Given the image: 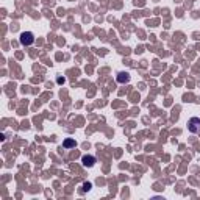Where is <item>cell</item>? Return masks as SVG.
I'll return each instance as SVG.
<instances>
[{
    "label": "cell",
    "instance_id": "1",
    "mask_svg": "<svg viewBox=\"0 0 200 200\" xmlns=\"http://www.w3.org/2000/svg\"><path fill=\"white\" fill-rule=\"evenodd\" d=\"M33 42H35V36H33V33L24 31L20 35V44H22V46H31Z\"/></svg>",
    "mask_w": 200,
    "mask_h": 200
},
{
    "label": "cell",
    "instance_id": "2",
    "mask_svg": "<svg viewBox=\"0 0 200 200\" xmlns=\"http://www.w3.org/2000/svg\"><path fill=\"white\" fill-rule=\"evenodd\" d=\"M189 131H192V133L200 131V119L199 117H192L189 120Z\"/></svg>",
    "mask_w": 200,
    "mask_h": 200
},
{
    "label": "cell",
    "instance_id": "3",
    "mask_svg": "<svg viewBox=\"0 0 200 200\" xmlns=\"http://www.w3.org/2000/svg\"><path fill=\"white\" fill-rule=\"evenodd\" d=\"M81 163L85 167H92L94 163H96V158H94L92 155H85V157L81 158Z\"/></svg>",
    "mask_w": 200,
    "mask_h": 200
},
{
    "label": "cell",
    "instance_id": "4",
    "mask_svg": "<svg viewBox=\"0 0 200 200\" xmlns=\"http://www.w3.org/2000/svg\"><path fill=\"white\" fill-rule=\"evenodd\" d=\"M128 80H130V75L127 74V72H120L119 77H117V81H119V83H127Z\"/></svg>",
    "mask_w": 200,
    "mask_h": 200
},
{
    "label": "cell",
    "instance_id": "5",
    "mask_svg": "<svg viewBox=\"0 0 200 200\" xmlns=\"http://www.w3.org/2000/svg\"><path fill=\"white\" fill-rule=\"evenodd\" d=\"M91 188H92L91 183H85V185H83V191H89Z\"/></svg>",
    "mask_w": 200,
    "mask_h": 200
},
{
    "label": "cell",
    "instance_id": "6",
    "mask_svg": "<svg viewBox=\"0 0 200 200\" xmlns=\"http://www.w3.org/2000/svg\"><path fill=\"white\" fill-rule=\"evenodd\" d=\"M72 146H75V141H66L64 142V147H72Z\"/></svg>",
    "mask_w": 200,
    "mask_h": 200
}]
</instances>
